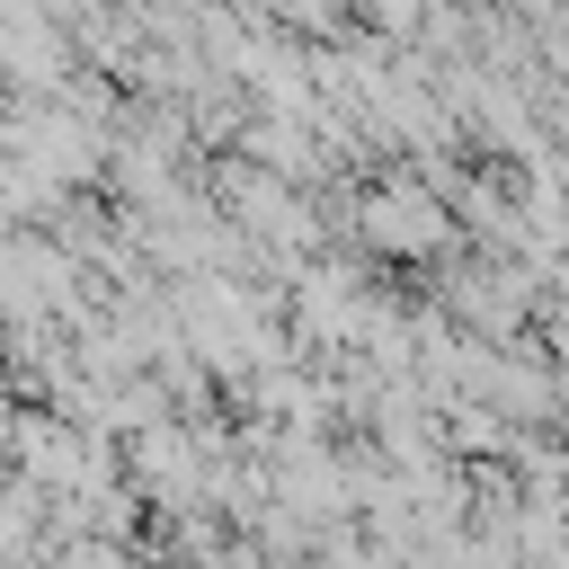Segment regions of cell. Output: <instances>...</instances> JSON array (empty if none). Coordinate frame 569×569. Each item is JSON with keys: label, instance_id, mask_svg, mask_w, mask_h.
I'll return each mask as SVG.
<instances>
[{"label": "cell", "instance_id": "1", "mask_svg": "<svg viewBox=\"0 0 569 569\" xmlns=\"http://www.w3.org/2000/svg\"><path fill=\"white\" fill-rule=\"evenodd\" d=\"M382 249H400V258H427V249H445L453 240V213L427 196V187H391V196H373V222H365Z\"/></svg>", "mask_w": 569, "mask_h": 569}]
</instances>
